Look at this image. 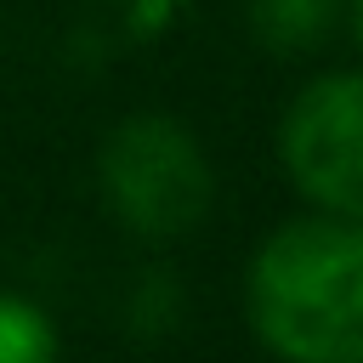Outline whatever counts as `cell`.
<instances>
[{"label": "cell", "instance_id": "6da1fadb", "mask_svg": "<svg viewBox=\"0 0 363 363\" xmlns=\"http://www.w3.org/2000/svg\"><path fill=\"white\" fill-rule=\"evenodd\" d=\"M250 329L284 363H363V221H284L250 261Z\"/></svg>", "mask_w": 363, "mask_h": 363}, {"label": "cell", "instance_id": "7a4b0ae2", "mask_svg": "<svg viewBox=\"0 0 363 363\" xmlns=\"http://www.w3.org/2000/svg\"><path fill=\"white\" fill-rule=\"evenodd\" d=\"M108 210L142 238L193 233L210 210V164L187 125L164 113H136L102 142Z\"/></svg>", "mask_w": 363, "mask_h": 363}, {"label": "cell", "instance_id": "3957f363", "mask_svg": "<svg viewBox=\"0 0 363 363\" xmlns=\"http://www.w3.org/2000/svg\"><path fill=\"white\" fill-rule=\"evenodd\" d=\"M278 153L318 210L363 221V74L312 79L284 113Z\"/></svg>", "mask_w": 363, "mask_h": 363}, {"label": "cell", "instance_id": "277c9868", "mask_svg": "<svg viewBox=\"0 0 363 363\" xmlns=\"http://www.w3.org/2000/svg\"><path fill=\"white\" fill-rule=\"evenodd\" d=\"M335 6L340 0H250V34L267 51L295 57L335 28Z\"/></svg>", "mask_w": 363, "mask_h": 363}, {"label": "cell", "instance_id": "5b68a950", "mask_svg": "<svg viewBox=\"0 0 363 363\" xmlns=\"http://www.w3.org/2000/svg\"><path fill=\"white\" fill-rule=\"evenodd\" d=\"M0 363H57L51 318L11 289H0Z\"/></svg>", "mask_w": 363, "mask_h": 363}, {"label": "cell", "instance_id": "8992f818", "mask_svg": "<svg viewBox=\"0 0 363 363\" xmlns=\"http://www.w3.org/2000/svg\"><path fill=\"white\" fill-rule=\"evenodd\" d=\"M357 23H363V6H357Z\"/></svg>", "mask_w": 363, "mask_h": 363}]
</instances>
